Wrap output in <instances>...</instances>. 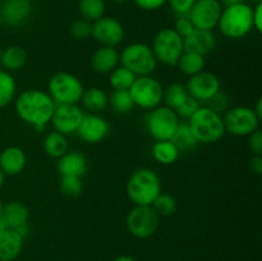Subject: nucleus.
Returning a JSON list of instances; mask_svg holds the SVG:
<instances>
[{
  "instance_id": "nucleus-20",
  "label": "nucleus",
  "mask_w": 262,
  "mask_h": 261,
  "mask_svg": "<svg viewBox=\"0 0 262 261\" xmlns=\"http://www.w3.org/2000/svg\"><path fill=\"white\" fill-rule=\"evenodd\" d=\"M56 168L60 176H73L82 178L89 169V161L78 151H67L58 159Z\"/></svg>"
},
{
  "instance_id": "nucleus-25",
  "label": "nucleus",
  "mask_w": 262,
  "mask_h": 261,
  "mask_svg": "<svg viewBox=\"0 0 262 261\" xmlns=\"http://www.w3.org/2000/svg\"><path fill=\"white\" fill-rule=\"evenodd\" d=\"M81 102L83 104L84 109L89 110V113L100 114L109 105V96L102 89L90 87V89L84 90L83 94H82Z\"/></svg>"
},
{
  "instance_id": "nucleus-21",
  "label": "nucleus",
  "mask_w": 262,
  "mask_h": 261,
  "mask_svg": "<svg viewBox=\"0 0 262 261\" xmlns=\"http://www.w3.org/2000/svg\"><path fill=\"white\" fill-rule=\"evenodd\" d=\"M119 66V51L113 46H100L91 56V67L96 73L109 74Z\"/></svg>"
},
{
  "instance_id": "nucleus-15",
  "label": "nucleus",
  "mask_w": 262,
  "mask_h": 261,
  "mask_svg": "<svg viewBox=\"0 0 262 261\" xmlns=\"http://www.w3.org/2000/svg\"><path fill=\"white\" fill-rule=\"evenodd\" d=\"M83 114L78 105H55L50 123L54 130L68 136L77 132Z\"/></svg>"
},
{
  "instance_id": "nucleus-37",
  "label": "nucleus",
  "mask_w": 262,
  "mask_h": 261,
  "mask_svg": "<svg viewBox=\"0 0 262 261\" xmlns=\"http://www.w3.org/2000/svg\"><path fill=\"white\" fill-rule=\"evenodd\" d=\"M92 31V23L89 20L83 19H76L69 27V32H71L72 37H74L76 40H86L91 36Z\"/></svg>"
},
{
  "instance_id": "nucleus-40",
  "label": "nucleus",
  "mask_w": 262,
  "mask_h": 261,
  "mask_svg": "<svg viewBox=\"0 0 262 261\" xmlns=\"http://www.w3.org/2000/svg\"><path fill=\"white\" fill-rule=\"evenodd\" d=\"M173 30L176 31L181 37L184 38L188 35H191L196 28L193 27V25H192V22L189 20V18L187 17V15H181V17L177 18Z\"/></svg>"
},
{
  "instance_id": "nucleus-1",
  "label": "nucleus",
  "mask_w": 262,
  "mask_h": 261,
  "mask_svg": "<svg viewBox=\"0 0 262 261\" xmlns=\"http://www.w3.org/2000/svg\"><path fill=\"white\" fill-rule=\"evenodd\" d=\"M55 102L48 92L37 89H28L18 95L15 100L17 115L36 130L45 129L53 117Z\"/></svg>"
},
{
  "instance_id": "nucleus-5",
  "label": "nucleus",
  "mask_w": 262,
  "mask_h": 261,
  "mask_svg": "<svg viewBox=\"0 0 262 261\" xmlns=\"http://www.w3.org/2000/svg\"><path fill=\"white\" fill-rule=\"evenodd\" d=\"M119 63L137 77L150 76L158 66L151 46L143 42H133L125 46L119 53Z\"/></svg>"
},
{
  "instance_id": "nucleus-30",
  "label": "nucleus",
  "mask_w": 262,
  "mask_h": 261,
  "mask_svg": "<svg viewBox=\"0 0 262 261\" xmlns=\"http://www.w3.org/2000/svg\"><path fill=\"white\" fill-rule=\"evenodd\" d=\"M109 105L117 114H128L136 106L128 90H113L109 96Z\"/></svg>"
},
{
  "instance_id": "nucleus-18",
  "label": "nucleus",
  "mask_w": 262,
  "mask_h": 261,
  "mask_svg": "<svg viewBox=\"0 0 262 261\" xmlns=\"http://www.w3.org/2000/svg\"><path fill=\"white\" fill-rule=\"evenodd\" d=\"M184 51L196 53L202 56L212 53L216 46V37L212 31L194 30L191 35L183 38Z\"/></svg>"
},
{
  "instance_id": "nucleus-2",
  "label": "nucleus",
  "mask_w": 262,
  "mask_h": 261,
  "mask_svg": "<svg viewBox=\"0 0 262 261\" xmlns=\"http://www.w3.org/2000/svg\"><path fill=\"white\" fill-rule=\"evenodd\" d=\"M160 193V178L152 169H137L127 182V194L136 206H151Z\"/></svg>"
},
{
  "instance_id": "nucleus-48",
  "label": "nucleus",
  "mask_w": 262,
  "mask_h": 261,
  "mask_svg": "<svg viewBox=\"0 0 262 261\" xmlns=\"http://www.w3.org/2000/svg\"><path fill=\"white\" fill-rule=\"evenodd\" d=\"M114 261H137V260L133 257H130V256H119V257L115 258Z\"/></svg>"
},
{
  "instance_id": "nucleus-49",
  "label": "nucleus",
  "mask_w": 262,
  "mask_h": 261,
  "mask_svg": "<svg viewBox=\"0 0 262 261\" xmlns=\"http://www.w3.org/2000/svg\"><path fill=\"white\" fill-rule=\"evenodd\" d=\"M7 228L8 227H7V224H5L4 219H3V216L0 215V233H2L4 229H7Z\"/></svg>"
},
{
  "instance_id": "nucleus-44",
  "label": "nucleus",
  "mask_w": 262,
  "mask_h": 261,
  "mask_svg": "<svg viewBox=\"0 0 262 261\" xmlns=\"http://www.w3.org/2000/svg\"><path fill=\"white\" fill-rule=\"evenodd\" d=\"M252 26L258 33L262 32V3L252 7Z\"/></svg>"
},
{
  "instance_id": "nucleus-32",
  "label": "nucleus",
  "mask_w": 262,
  "mask_h": 261,
  "mask_svg": "<svg viewBox=\"0 0 262 261\" xmlns=\"http://www.w3.org/2000/svg\"><path fill=\"white\" fill-rule=\"evenodd\" d=\"M170 141H173V143L179 148V151L192 150V148L196 147V145L199 143L196 138H194L191 128H189L188 122L179 123L178 128H177L176 133H174L173 138H171Z\"/></svg>"
},
{
  "instance_id": "nucleus-34",
  "label": "nucleus",
  "mask_w": 262,
  "mask_h": 261,
  "mask_svg": "<svg viewBox=\"0 0 262 261\" xmlns=\"http://www.w3.org/2000/svg\"><path fill=\"white\" fill-rule=\"evenodd\" d=\"M109 82L110 86L113 87V90H129L130 86L133 84L135 79L137 78L136 74H133L132 72L128 71L127 68L122 66H118L112 73H109Z\"/></svg>"
},
{
  "instance_id": "nucleus-3",
  "label": "nucleus",
  "mask_w": 262,
  "mask_h": 261,
  "mask_svg": "<svg viewBox=\"0 0 262 261\" xmlns=\"http://www.w3.org/2000/svg\"><path fill=\"white\" fill-rule=\"evenodd\" d=\"M217 27L227 38H243L253 30L252 7L248 3L227 5L223 8Z\"/></svg>"
},
{
  "instance_id": "nucleus-45",
  "label": "nucleus",
  "mask_w": 262,
  "mask_h": 261,
  "mask_svg": "<svg viewBox=\"0 0 262 261\" xmlns=\"http://www.w3.org/2000/svg\"><path fill=\"white\" fill-rule=\"evenodd\" d=\"M248 166H250V170L252 173L260 176L262 173V155H253L248 163Z\"/></svg>"
},
{
  "instance_id": "nucleus-31",
  "label": "nucleus",
  "mask_w": 262,
  "mask_h": 261,
  "mask_svg": "<svg viewBox=\"0 0 262 261\" xmlns=\"http://www.w3.org/2000/svg\"><path fill=\"white\" fill-rule=\"evenodd\" d=\"M188 96L186 84L181 83V82H174V83L169 84L166 89H164L163 102L165 104V106L176 110Z\"/></svg>"
},
{
  "instance_id": "nucleus-28",
  "label": "nucleus",
  "mask_w": 262,
  "mask_h": 261,
  "mask_svg": "<svg viewBox=\"0 0 262 261\" xmlns=\"http://www.w3.org/2000/svg\"><path fill=\"white\" fill-rule=\"evenodd\" d=\"M205 66H206V60L205 56L200 55L196 53H189V51H184L179 58L178 63L176 67H178L179 71L186 76L192 77L194 74L200 73V72L205 71Z\"/></svg>"
},
{
  "instance_id": "nucleus-46",
  "label": "nucleus",
  "mask_w": 262,
  "mask_h": 261,
  "mask_svg": "<svg viewBox=\"0 0 262 261\" xmlns=\"http://www.w3.org/2000/svg\"><path fill=\"white\" fill-rule=\"evenodd\" d=\"M252 109H253V112H255V114L257 115L258 119L261 120V118H262V100L261 99L257 100V102H256V106L252 107Z\"/></svg>"
},
{
  "instance_id": "nucleus-51",
  "label": "nucleus",
  "mask_w": 262,
  "mask_h": 261,
  "mask_svg": "<svg viewBox=\"0 0 262 261\" xmlns=\"http://www.w3.org/2000/svg\"><path fill=\"white\" fill-rule=\"evenodd\" d=\"M112 2L117 3V4H123V3H127L128 0H112Z\"/></svg>"
},
{
  "instance_id": "nucleus-53",
  "label": "nucleus",
  "mask_w": 262,
  "mask_h": 261,
  "mask_svg": "<svg viewBox=\"0 0 262 261\" xmlns=\"http://www.w3.org/2000/svg\"><path fill=\"white\" fill-rule=\"evenodd\" d=\"M248 2L253 3V4H258V3H262V0H248Z\"/></svg>"
},
{
  "instance_id": "nucleus-41",
  "label": "nucleus",
  "mask_w": 262,
  "mask_h": 261,
  "mask_svg": "<svg viewBox=\"0 0 262 261\" xmlns=\"http://www.w3.org/2000/svg\"><path fill=\"white\" fill-rule=\"evenodd\" d=\"M194 2H196V0H166V3L170 5L171 10H173L178 17L188 14L189 9H191L192 5L194 4Z\"/></svg>"
},
{
  "instance_id": "nucleus-19",
  "label": "nucleus",
  "mask_w": 262,
  "mask_h": 261,
  "mask_svg": "<svg viewBox=\"0 0 262 261\" xmlns=\"http://www.w3.org/2000/svg\"><path fill=\"white\" fill-rule=\"evenodd\" d=\"M27 164L26 153L18 146H8L0 153V170L4 176H17Z\"/></svg>"
},
{
  "instance_id": "nucleus-29",
  "label": "nucleus",
  "mask_w": 262,
  "mask_h": 261,
  "mask_svg": "<svg viewBox=\"0 0 262 261\" xmlns=\"http://www.w3.org/2000/svg\"><path fill=\"white\" fill-rule=\"evenodd\" d=\"M17 95V82L12 73L0 69V107L12 104Z\"/></svg>"
},
{
  "instance_id": "nucleus-8",
  "label": "nucleus",
  "mask_w": 262,
  "mask_h": 261,
  "mask_svg": "<svg viewBox=\"0 0 262 261\" xmlns=\"http://www.w3.org/2000/svg\"><path fill=\"white\" fill-rule=\"evenodd\" d=\"M179 117L165 105L155 107L146 117V129L156 141H170L178 128Z\"/></svg>"
},
{
  "instance_id": "nucleus-22",
  "label": "nucleus",
  "mask_w": 262,
  "mask_h": 261,
  "mask_svg": "<svg viewBox=\"0 0 262 261\" xmlns=\"http://www.w3.org/2000/svg\"><path fill=\"white\" fill-rule=\"evenodd\" d=\"M25 238L15 229L7 228L0 233V261H13L20 255Z\"/></svg>"
},
{
  "instance_id": "nucleus-50",
  "label": "nucleus",
  "mask_w": 262,
  "mask_h": 261,
  "mask_svg": "<svg viewBox=\"0 0 262 261\" xmlns=\"http://www.w3.org/2000/svg\"><path fill=\"white\" fill-rule=\"evenodd\" d=\"M4 178H5L4 173H3V171L0 170V188H2L3 184H4Z\"/></svg>"
},
{
  "instance_id": "nucleus-36",
  "label": "nucleus",
  "mask_w": 262,
  "mask_h": 261,
  "mask_svg": "<svg viewBox=\"0 0 262 261\" xmlns=\"http://www.w3.org/2000/svg\"><path fill=\"white\" fill-rule=\"evenodd\" d=\"M59 187L60 191L68 197H78L83 192V182L79 177L60 176Z\"/></svg>"
},
{
  "instance_id": "nucleus-43",
  "label": "nucleus",
  "mask_w": 262,
  "mask_h": 261,
  "mask_svg": "<svg viewBox=\"0 0 262 261\" xmlns=\"http://www.w3.org/2000/svg\"><path fill=\"white\" fill-rule=\"evenodd\" d=\"M133 2L140 9L152 12V10H158L163 8L165 5L166 0H133Z\"/></svg>"
},
{
  "instance_id": "nucleus-17",
  "label": "nucleus",
  "mask_w": 262,
  "mask_h": 261,
  "mask_svg": "<svg viewBox=\"0 0 262 261\" xmlns=\"http://www.w3.org/2000/svg\"><path fill=\"white\" fill-rule=\"evenodd\" d=\"M32 13L30 0H7L0 8V18L10 27H18L28 20Z\"/></svg>"
},
{
  "instance_id": "nucleus-4",
  "label": "nucleus",
  "mask_w": 262,
  "mask_h": 261,
  "mask_svg": "<svg viewBox=\"0 0 262 261\" xmlns=\"http://www.w3.org/2000/svg\"><path fill=\"white\" fill-rule=\"evenodd\" d=\"M188 125L199 143H215L225 135L222 114H217L204 105L189 118Z\"/></svg>"
},
{
  "instance_id": "nucleus-10",
  "label": "nucleus",
  "mask_w": 262,
  "mask_h": 261,
  "mask_svg": "<svg viewBox=\"0 0 262 261\" xmlns=\"http://www.w3.org/2000/svg\"><path fill=\"white\" fill-rule=\"evenodd\" d=\"M225 133L237 137H246L258 129L260 119L250 106L229 107L223 115Z\"/></svg>"
},
{
  "instance_id": "nucleus-27",
  "label": "nucleus",
  "mask_w": 262,
  "mask_h": 261,
  "mask_svg": "<svg viewBox=\"0 0 262 261\" xmlns=\"http://www.w3.org/2000/svg\"><path fill=\"white\" fill-rule=\"evenodd\" d=\"M69 143L67 136L56 130H51L43 138V150L50 158L59 159L68 151Z\"/></svg>"
},
{
  "instance_id": "nucleus-26",
  "label": "nucleus",
  "mask_w": 262,
  "mask_h": 261,
  "mask_svg": "<svg viewBox=\"0 0 262 261\" xmlns=\"http://www.w3.org/2000/svg\"><path fill=\"white\" fill-rule=\"evenodd\" d=\"M181 151L173 141H156L152 146V158L163 165H171L178 160Z\"/></svg>"
},
{
  "instance_id": "nucleus-16",
  "label": "nucleus",
  "mask_w": 262,
  "mask_h": 261,
  "mask_svg": "<svg viewBox=\"0 0 262 261\" xmlns=\"http://www.w3.org/2000/svg\"><path fill=\"white\" fill-rule=\"evenodd\" d=\"M76 133L86 143H91V145L99 143L109 133V123L100 114L87 113V114H83L81 124Z\"/></svg>"
},
{
  "instance_id": "nucleus-42",
  "label": "nucleus",
  "mask_w": 262,
  "mask_h": 261,
  "mask_svg": "<svg viewBox=\"0 0 262 261\" xmlns=\"http://www.w3.org/2000/svg\"><path fill=\"white\" fill-rule=\"evenodd\" d=\"M248 148L253 155H262V132L256 129L248 136Z\"/></svg>"
},
{
  "instance_id": "nucleus-52",
  "label": "nucleus",
  "mask_w": 262,
  "mask_h": 261,
  "mask_svg": "<svg viewBox=\"0 0 262 261\" xmlns=\"http://www.w3.org/2000/svg\"><path fill=\"white\" fill-rule=\"evenodd\" d=\"M3 209H4V204H3V201H2V200H0V215H2Z\"/></svg>"
},
{
  "instance_id": "nucleus-47",
  "label": "nucleus",
  "mask_w": 262,
  "mask_h": 261,
  "mask_svg": "<svg viewBox=\"0 0 262 261\" xmlns=\"http://www.w3.org/2000/svg\"><path fill=\"white\" fill-rule=\"evenodd\" d=\"M222 4H224L225 7L227 5H233V4H242V3H247L248 0H220Z\"/></svg>"
},
{
  "instance_id": "nucleus-11",
  "label": "nucleus",
  "mask_w": 262,
  "mask_h": 261,
  "mask_svg": "<svg viewBox=\"0 0 262 261\" xmlns=\"http://www.w3.org/2000/svg\"><path fill=\"white\" fill-rule=\"evenodd\" d=\"M159 224L160 216L151 206H135L125 219L128 232L140 240H146L155 234Z\"/></svg>"
},
{
  "instance_id": "nucleus-38",
  "label": "nucleus",
  "mask_w": 262,
  "mask_h": 261,
  "mask_svg": "<svg viewBox=\"0 0 262 261\" xmlns=\"http://www.w3.org/2000/svg\"><path fill=\"white\" fill-rule=\"evenodd\" d=\"M204 106L209 107V109L214 110L217 114H222V113H225L228 109H229V97L225 92H223L220 90L219 92L214 95L210 100H207L206 102H204Z\"/></svg>"
},
{
  "instance_id": "nucleus-7",
  "label": "nucleus",
  "mask_w": 262,
  "mask_h": 261,
  "mask_svg": "<svg viewBox=\"0 0 262 261\" xmlns=\"http://www.w3.org/2000/svg\"><path fill=\"white\" fill-rule=\"evenodd\" d=\"M151 49L156 60L164 66L176 67L181 55L184 53L183 37H181L173 28H163L154 37Z\"/></svg>"
},
{
  "instance_id": "nucleus-13",
  "label": "nucleus",
  "mask_w": 262,
  "mask_h": 261,
  "mask_svg": "<svg viewBox=\"0 0 262 261\" xmlns=\"http://www.w3.org/2000/svg\"><path fill=\"white\" fill-rule=\"evenodd\" d=\"M91 36L101 46L115 48L124 40V28L117 18L102 15L92 23Z\"/></svg>"
},
{
  "instance_id": "nucleus-33",
  "label": "nucleus",
  "mask_w": 262,
  "mask_h": 261,
  "mask_svg": "<svg viewBox=\"0 0 262 261\" xmlns=\"http://www.w3.org/2000/svg\"><path fill=\"white\" fill-rule=\"evenodd\" d=\"M106 5L104 0H79L78 10L83 19L94 23L104 15Z\"/></svg>"
},
{
  "instance_id": "nucleus-39",
  "label": "nucleus",
  "mask_w": 262,
  "mask_h": 261,
  "mask_svg": "<svg viewBox=\"0 0 262 261\" xmlns=\"http://www.w3.org/2000/svg\"><path fill=\"white\" fill-rule=\"evenodd\" d=\"M200 106H201V104H200L196 99L188 96L176 110H174V112L177 113V115H178L179 118L188 120L189 118L197 112V109H199Z\"/></svg>"
},
{
  "instance_id": "nucleus-12",
  "label": "nucleus",
  "mask_w": 262,
  "mask_h": 261,
  "mask_svg": "<svg viewBox=\"0 0 262 261\" xmlns=\"http://www.w3.org/2000/svg\"><path fill=\"white\" fill-rule=\"evenodd\" d=\"M222 10L220 0H196L187 17L196 30L212 31L217 27Z\"/></svg>"
},
{
  "instance_id": "nucleus-23",
  "label": "nucleus",
  "mask_w": 262,
  "mask_h": 261,
  "mask_svg": "<svg viewBox=\"0 0 262 261\" xmlns=\"http://www.w3.org/2000/svg\"><path fill=\"white\" fill-rule=\"evenodd\" d=\"M2 216L8 228L17 229V228L27 224L28 217H30V211H28L27 206L23 202L9 201L4 204Z\"/></svg>"
},
{
  "instance_id": "nucleus-24",
  "label": "nucleus",
  "mask_w": 262,
  "mask_h": 261,
  "mask_svg": "<svg viewBox=\"0 0 262 261\" xmlns=\"http://www.w3.org/2000/svg\"><path fill=\"white\" fill-rule=\"evenodd\" d=\"M26 64H27V53L20 46L10 45L0 51V67H3L4 71L9 73L20 71Z\"/></svg>"
},
{
  "instance_id": "nucleus-35",
  "label": "nucleus",
  "mask_w": 262,
  "mask_h": 261,
  "mask_svg": "<svg viewBox=\"0 0 262 261\" xmlns=\"http://www.w3.org/2000/svg\"><path fill=\"white\" fill-rule=\"evenodd\" d=\"M151 207L156 211L159 216H170L177 210V201L171 194L160 193L154 202Z\"/></svg>"
},
{
  "instance_id": "nucleus-6",
  "label": "nucleus",
  "mask_w": 262,
  "mask_h": 261,
  "mask_svg": "<svg viewBox=\"0 0 262 261\" xmlns=\"http://www.w3.org/2000/svg\"><path fill=\"white\" fill-rule=\"evenodd\" d=\"M49 92L56 105H78L84 87L81 79L69 72H58L49 81Z\"/></svg>"
},
{
  "instance_id": "nucleus-9",
  "label": "nucleus",
  "mask_w": 262,
  "mask_h": 261,
  "mask_svg": "<svg viewBox=\"0 0 262 261\" xmlns=\"http://www.w3.org/2000/svg\"><path fill=\"white\" fill-rule=\"evenodd\" d=\"M136 106L152 110L163 102L164 89L160 82L151 76L137 77L128 90Z\"/></svg>"
},
{
  "instance_id": "nucleus-14",
  "label": "nucleus",
  "mask_w": 262,
  "mask_h": 261,
  "mask_svg": "<svg viewBox=\"0 0 262 261\" xmlns=\"http://www.w3.org/2000/svg\"><path fill=\"white\" fill-rule=\"evenodd\" d=\"M186 89L189 96L196 99L202 105L220 91V79L211 72L202 71L189 77Z\"/></svg>"
}]
</instances>
